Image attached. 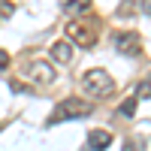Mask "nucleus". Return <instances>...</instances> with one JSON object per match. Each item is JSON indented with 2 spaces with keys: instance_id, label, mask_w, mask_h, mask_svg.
<instances>
[{
  "instance_id": "nucleus-1",
  "label": "nucleus",
  "mask_w": 151,
  "mask_h": 151,
  "mask_svg": "<svg viewBox=\"0 0 151 151\" xmlns=\"http://www.w3.org/2000/svg\"><path fill=\"white\" fill-rule=\"evenodd\" d=\"M94 112L91 106V100H79V97H67V100H60V103L55 106L52 112V118H48V124H60V121H76V118H88Z\"/></svg>"
},
{
  "instance_id": "nucleus-2",
  "label": "nucleus",
  "mask_w": 151,
  "mask_h": 151,
  "mask_svg": "<svg viewBox=\"0 0 151 151\" xmlns=\"http://www.w3.org/2000/svg\"><path fill=\"white\" fill-rule=\"evenodd\" d=\"M79 85H82V91L88 97H109V94H115V79H112L106 70H100V67L97 70H85Z\"/></svg>"
},
{
  "instance_id": "nucleus-3",
  "label": "nucleus",
  "mask_w": 151,
  "mask_h": 151,
  "mask_svg": "<svg viewBox=\"0 0 151 151\" xmlns=\"http://www.w3.org/2000/svg\"><path fill=\"white\" fill-rule=\"evenodd\" d=\"M67 40L79 48H91V45H97V27L88 24V21H70L67 24Z\"/></svg>"
},
{
  "instance_id": "nucleus-4",
  "label": "nucleus",
  "mask_w": 151,
  "mask_h": 151,
  "mask_svg": "<svg viewBox=\"0 0 151 151\" xmlns=\"http://www.w3.org/2000/svg\"><path fill=\"white\" fill-rule=\"evenodd\" d=\"M112 45H115V52L127 55V58L142 52V40H139V33H136V30H118L115 36H112Z\"/></svg>"
},
{
  "instance_id": "nucleus-5",
  "label": "nucleus",
  "mask_w": 151,
  "mask_h": 151,
  "mask_svg": "<svg viewBox=\"0 0 151 151\" xmlns=\"http://www.w3.org/2000/svg\"><path fill=\"white\" fill-rule=\"evenodd\" d=\"M27 76H30V82L33 85H40V88H48V85H55V67L52 64H45V60H33V64L27 67Z\"/></svg>"
},
{
  "instance_id": "nucleus-6",
  "label": "nucleus",
  "mask_w": 151,
  "mask_h": 151,
  "mask_svg": "<svg viewBox=\"0 0 151 151\" xmlns=\"http://www.w3.org/2000/svg\"><path fill=\"white\" fill-rule=\"evenodd\" d=\"M52 60L55 64H70L73 60V42L70 40H58L52 45Z\"/></svg>"
},
{
  "instance_id": "nucleus-7",
  "label": "nucleus",
  "mask_w": 151,
  "mask_h": 151,
  "mask_svg": "<svg viewBox=\"0 0 151 151\" xmlns=\"http://www.w3.org/2000/svg\"><path fill=\"white\" fill-rule=\"evenodd\" d=\"M109 145H112V133H106V130H91V133H88V148L106 151Z\"/></svg>"
},
{
  "instance_id": "nucleus-8",
  "label": "nucleus",
  "mask_w": 151,
  "mask_h": 151,
  "mask_svg": "<svg viewBox=\"0 0 151 151\" xmlns=\"http://www.w3.org/2000/svg\"><path fill=\"white\" fill-rule=\"evenodd\" d=\"M60 9L67 15H82V12L91 9V0H60Z\"/></svg>"
},
{
  "instance_id": "nucleus-9",
  "label": "nucleus",
  "mask_w": 151,
  "mask_h": 151,
  "mask_svg": "<svg viewBox=\"0 0 151 151\" xmlns=\"http://www.w3.org/2000/svg\"><path fill=\"white\" fill-rule=\"evenodd\" d=\"M133 112H136V97H133V100H124V103H121V115H127V118H130Z\"/></svg>"
},
{
  "instance_id": "nucleus-10",
  "label": "nucleus",
  "mask_w": 151,
  "mask_h": 151,
  "mask_svg": "<svg viewBox=\"0 0 151 151\" xmlns=\"http://www.w3.org/2000/svg\"><path fill=\"white\" fill-rule=\"evenodd\" d=\"M139 97H148L151 100V82H142L139 88H136V100H139Z\"/></svg>"
},
{
  "instance_id": "nucleus-11",
  "label": "nucleus",
  "mask_w": 151,
  "mask_h": 151,
  "mask_svg": "<svg viewBox=\"0 0 151 151\" xmlns=\"http://www.w3.org/2000/svg\"><path fill=\"white\" fill-rule=\"evenodd\" d=\"M12 9H15V6H12L9 0H0V15H3V18H6V15H12Z\"/></svg>"
},
{
  "instance_id": "nucleus-12",
  "label": "nucleus",
  "mask_w": 151,
  "mask_h": 151,
  "mask_svg": "<svg viewBox=\"0 0 151 151\" xmlns=\"http://www.w3.org/2000/svg\"><path fill=\"white\" fill-rule=\"evenodd\" d=\"M6 67H9V55H6V52H3V48H0V73H3V70H6Z\"/></svg>"
},
{
  "instance_id": "nucleus-13",
  "label": "nucleus",
  "mask_w": 151,
  "mask_h": 151,
  "mask_svg": "<svg viewBox=\"0 0 151 151\" xmlns=\"http://www.w3.org/2000/svg\"><path fill=\"white\" fill-rule=\"evenodd\" d=\"M124 151H139V148H136V142H133V139H127V142H124Z\"/></svg>"
},
{
  "instance_id": "nucleus-14",
  "label": "nucleus",
  "mask_w": 151,
  "mask_h": 151,
  "mask_svg": "<svg viewBox=\"0 0 151 151\" xmlns=\"http://www.w3.org/2000/svg\"><path fill=\"white\" fill-rule=\"evenodd\" d=\"M145 12H148V15H151V0H148V6H145Z\"/></svg>"
},
{
  "instance_id": "nucleus-15",
  "label": "nucleus",
  "mask_w": 151,
  "mask_h": 151,
  "mask_svg": "<svg viewBox=\"0 0 151 151\" xmlns=\"http://www.w3.org/2000/svg\"><path fill=\"white\" fill-rule=\"evenodd\" d=\"M0 130H3V124H0Z\"/></svg>"
}]
</instances>
